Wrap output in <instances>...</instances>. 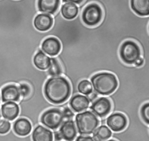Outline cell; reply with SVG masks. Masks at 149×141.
I'll return each mask as SVG.
<instances>
[{
    "label": "cell",
    "instance_id": "6da1fadb",
    "mask_svg": "<svg viewBox=\"0 0 149 141\" xmlns=\"http://www.w3.org/2000/svg\"><path fill=\"white\" fill-rule=\"evenodd\" d=\"M71 92L72 86L69 81L62 75L49 77L43 87L44 97L54 104L65 102L70 97Z\"/></svg>",
    "mask_w": 149,
    "mask_h": 141
},
{
    "label": "cell",
    "instance_id": "7a4b0ae2",
    "mask_svg": "<svg viewBox=\"0 0 149 141\" xmlns=\"http://www.w3.org/2000/svg\"><path fill=\"white\" fill-rule=\"evenodd\" d=\"M93 90L98 95H109L113 93L118 87L116 75L110 72L101 71L90 77Z\"/></svg>",
    "mask_w": 149,
    "mask_h": 141
},
{
    "label": "cell",
    "instance_id": "3957f363",
    "mask_svg": "<svg viewBox=\"0 0 149 141\" xmlns=\"http://www.w3.org/2000/svg\"><path fill=\"white\" fill-rule=\"evenodd\" d=\"M75 122L76 129L79 134L88 135L95 131L100 122L94 113L90 111H86L76 115Z\"/></svg>",
    "mask_w": 149,
    "mask_h": 141
},
{
    "label": "cell",
    "instance_id": "277c9868",
    "mask_svg": "<svg viewBox=\"0 0 149 141\" xmlns=\"http://www.w3.org/2000/svg\"><path fill=\"white\" fill-rule=\"evenodd\" d=\"M120 60L129 66L134 64L141 57V50L139 44L134 40H126L122 43L119 49Z\"/></svg>",
    "mask_w": 149,
    "mask_h": 141
},
{
    "label": "cell",
    "instance_id": "5b68a950",
    "mask_svg": "<svg viewBox=\"0 0 149 141\" xmlns=\"http://www.w3.org/2000/svg\"><path fill=\"white\" fill-rule=\"evenodd\" d=\"M103 18V11L100 4L96 2L87 3L81 12V19L88 27H95L98 25Z\"/></svg>",
    "mask_w": 149,
    "mask_h": 141
},
{
    "label": "cell",
    "instance_id": "8992f818",
    "mask_svg": "<svg viewBox=\"0 0 149 141\" xmlns=\"http://www.w3.org/2000/svg\"><path fill=\"white\" fill-rule=\"evenodd\" d=\"M64 116L62 112L56 108L45 111L41 116V122L45 127L51 129L58 128L62 123Z\"/></svg>",
    "mask_w": 149,
    "mask_h": 141
},
{
    "label": "cell",
    "instance_id": "52a82bcc",
    "mask_svg": "<svg viewBox=\"0 0 149 141\" xmlns=\"http://www.w3.org/2000/svg\"><path fill=\"white\" fill-rule=\"evenodd\" d=\"M62 48L60 40L54 36H48L44 39L40 46L41 50L49 57H55L61 52Z\"/></svg>",
    "mask_w": 149,
    "mask_h": 141
},
{
    "label": "cell",
    "instance_id": "ba28073f",
    "mask_svg": "<svg viewBox=\"0 0 149 141\" xmlns=\"http://www.w3.org/2000/svg\"><path fill=\"white\" fill-rule=\"evenodd\" d=\"M112 107L111 101L107 97L97 98L92 102L90 109L96 116L104 117L111 111Z\"/></svg>",
    "mask_w": 149,
    "mask_h": 141
},
{
    "label": "cell",
    "instance_id": "9c48e42d",
    "mask_svg": "<svg viewBox=\"0 0 149 141\" xmlns=\"http://www.w3.org/2000/svg\"><path fill=\"white\" fill-rule=\"evenodd\" d=\"M1 101L2 103L8 102H19L20 94L18 86L14 84H9L1 89Z\"/></svg>",
    "mask_w": 149,
    "mask_h": 141
},
{
    "label": "cell",
    "instance_id": "30bf717a",
    "mask_svg": "<svg viewBox=\"0 0 149 141\" xmlns=\"http://www.w3.org/2000/svg\"><path fill=\"white\" fill-rule=\"evenodd\" d=\"M54 24V18L52 15L38 13L33 19V25L35 29L41 32L49 30Z\"/></svg>",
    "mask_w": 149,
    "mask_h": 141
},
{
    "label": "cell",
    "instance_id": "8fae6325",
    "mask_svg": "<svg viewBox=\"0 0 149 141\" xmlns=\"http://www.w3.org/2000/svg\"><path fill=\"white\" fill-rule=\"evenodd\" d=\"M106 123L108 127L112 131L119 132L126 128L127 122L123 114L116 112L109 115L107 119Z\"/></svg>",
    "mask_w": 149,
    "mask_h": 141
},
{
    "label": "cell",
    "instance_id": "7c38bea8",
    "mask_svg": "<svg viewBox=\"0 0 149 141\" xmlns=\"http://www.w3.org/2000/svg\"><path fill=\"white\" fill-rule=\"evenodd\" d=\"M61 0H37V8L39 13L54 15L60 9Z\"/></svg>",
    "mask_w": 149,
    "mask_h": 141
},
{
    "label": "cell",
    "instance_id": "4fadbf2b",
    "mask_svg": "<svg viewBox=\"0 0 149 141\" xmlns=\"http://www.w3.org/2000/svg\"><path fill=\"white\" fill-rule=\"evenodd\" d=\"M0 110L3 118L9 121H14L19 116L20 112L19 106L15 102L3 103L1 105Z\"/></svg>",
    "mask_w": 149,
    "mask_h": 141
},
{
    "label": "cell",
    "instance_id": "5bb4252c",
    "mask_svg": "<svg viewBox=\"0 0 149 141\" xmlns=\"http://www.w3.org/2000/svg\"><path fill=\"white\" fill-rule=\"evenodd\" d=\"M12 129L14 133L20 137L29 135L32 129L30 121L25 118H19L13 123Z\"/></svg>",
    "mask_w": 149,
    "mask_h": 141
},
{
    "label": "cell",
    "instance_id": "9a60e30c",
    "mask_svg": "<svg viewBox=\"0 0 149 141\" xmlns=\"http://www.w3.org/2000/svg\"><path fill=\"white\" fill-rule=\"evenodd\" d=\"M59 132L62 139L66 141H72L77 135V129L72 120H67L61 125Z\"/></svg>",
    "mask_w": 149,
    "mask_h": 141
},
{
    "label": "cell",
    "instance_id": "2e32d148",
    "mask_svg": "<svg viewBox=\"0 0 149 141\" xmlns=\"http://www.w3.org/2000/svg\"><path fill=\"white\" fill-rule=\"evenodd\" d=\"M90 105L87 97L84 95L76 94L73 96L69 101V105L74 112H80L87 109Z\"/></svg>",
    "mask_w": 149,
    "mask_h": 141
},
{
    "label": "cell",
    "instance_id": "e0dca14e",
    "mask_svg": "<svg viewBox=\"0 0 149 141\" xmlns=\"http://www.w3.org/2000/svg\"><path fill=\"white\" fill-rule=\"evenodd\" d=\"M130 6L137 15L149 16V0H130Z\"/></svg>",
    "mask_w": 149,
    "mask_h": 141
},
{
    "label": "cell",
    "instance_id": "ac0fdd59",
    "mask_svg": "<svg viewBox=\"0 0 149 141\" xmlns=\"http://www.w3.org/2000/svg\"><path fill=\"white\" fill-rule=\"evenodd\" d=\"M80 6L72 3H63L60 6L61 16L66 20H72L77 17L79 14Z\"/></svg>",
    "mask_w": 149,
    "mask_h": 141
},
{
    "label": "cell",
    "instance_id": "d6986e66",
    "mask_svg": "<svg viewBox=\"0 0 149 141\" xmlns=\"http://www.w3.org/2000/svg\"><path fill=\"white\" fill-rule=\"evenodd\" d=\"M34 66L39 70H47L51 64V58L44 53L41 49L38 50L33 58Z\"/></svg>",
    "mask_w": 149,
    "mask_h": 141
},
{
    "label": "cell",
    "instance_id": "ffe728a7",
    "mask_svg": "<svg viewBox=\"0 0 149 141\" xmlns=\"http://www.w3.org/2000/svg\"><path fill=\"white\" fill-rule=\"evenodd\" d=\"M33 141H53L52 132L41 125L37 126L32 132Z\"/></svg>",
    "mask_w": 149,
    "mask_h": 141
},
{
    "label": "cell",
    "instance_id": "44dd1931",
    "mask_svg": "<svg viewBox=\"0 0 149 141\" xmlns=\"http://www.w3.org/2000/svg\"><path fill=\"white\" fill-rule=\"evenodd\" d=\"M50 58L51 64L49 68L47 70L49 77L62 75L63 74V68L61 63L56 56L50 57Z\"/></svg>",
    "mask_w": 149,
    "mask_h": 141
},
{
    "label": "cell",
    "instance_id": "7402d4cb",
    "mask_svg": "<svg viewBox=\"0 0 149 141\" xmlns=\"http://www.w3.org/2000/svg\"><path fill=\"white\" fill-rule=\"evenodd\" d=\"M93 133V138L95 141H105L112 135L111 130L105 125H101L97 127Z\"/></svg>",
    "mask_w": 149,
    "mask_h": 141
},
{
    "label": "cell",
    "instance_id": "603a6c76",
    "mask_svg": "<svg viewBox=\"0 0 149 141\" xmlns=\"http://www.w3.org/2000/svg\"><path fill=\"white\" fill-rule=\"evenodd\" d=\"M77 91L80 94L87 95L93 91L91 82L87 79L80 80L77 85Z\"/></svg>",
    "mask_w": 149,
    "mask_h": 141
},
{
    "label": "cell",
    "instance_id": "cb8c5ba5",
    "mask_svg": "<svg viewBox=\"0 0 149 141\" xmlns=\"http://www.w3.org/2000/svg\"><path fill=\"white\" fill-rule=\"evenodd\" d=\"M20 97L22 98H27L31 92L30 86L26 83H20L18 85Z\"/></svg>",
    "mask_w": 149,
    "mask_h": 141
},
{
    "label": "cell",
    "instance_id": "d4e9b609",
    "mask_svg": "<svg viewBox=\"0 0 149 141\" xmlns=\"http://www.w3.org/2000/svg\"><path fill=\"white\" fill-rule=\"evenodd\" d=\"M11 129L10 122L5 119H0V135L6 134Z\"/></svg>",
    "mask_w": 149,
    "mask_h": 141
},
{
    "label": "cell",
    "instance_id": "484cf974",
    "mask_svg": "<svg viewBox=\"0 0 149 141\" xmlns=\"http://www.w3.org/2000/svg\"><path fill=\"white\" fill-rule=\"evenodd\" d=\"M141 115L143 120L147 123H149V103L144 104L141 108Z\"/></svg>",
    "mask_w": 149,
    "mask_h": 141
},
{
    "label": "cell",
    "instance_id": "4316f807",
    "mask_svg": "<svg viewBox=\"0 0 149 141\" xmlns=\"http://www.w3.org/2000/svg\"><path fill=\"white\" fill-rule=\"evenodd\" d=\"M62 114H63L64 118H66L67 119H70L73 116V112L68 107H66L63 109V110L62 111Z\"/></svg>",
    "mask_w": 149,
    "mask_h": 141
},
{
    "label": "cell",
    "instance_id": "83f0119b",
    "mask_svg": "<svg viewBox=\"0 0 149 141\" xmlns=\"http://www.w3.org/2000/svg\"><path fill=\"white\" fill-rule=\"evenodd\" d=\"M76 141H95V140L93 138V137L81 135L76 138Z\"/></svg>",
    "mask_w": 149,
    "mask_h": 141
},
{
    "label": "cell",
    "instance_id": "f1b7e54d",
    "mask_svg": "<svg viewBox=\"0 0 149 141\" xmlns=\"http://www.w3.org/2000/svg\"><path fill=\"white\" fill-rule=\"evenodd\" d=\"M86 0H61V3H72L77 5H80L83 4Z\"/></svg>",
    "mask_w": 149,
    "mask_h": 141
},
{
    "label": "cell",
    "instance_id": "f546056e",
    "mask_svg": "<svg viewBox=\"0 0 149 141\" xmlns=\"http://www.w3.org/2000/svg\"><path fill=\"white\" fill-rule=\"evenodd\" d=\"M87 98L88 99L90 102H93L94 101H95L97 98H98V94L94 92V91H93L91 93H90L89 94H88L87 96Z\"/></svg>",
    "mask_w": 149,
    "mask_h": 141
},
{
    "label": "cell",
    "instance_id": "4dcf8cb0",
    "mask_svg": "<svg viewBox=\"0 0 149 141\" xmlns=\"http://www.w3.org/2000/svg\"><path fill=\"white\" fill-rule=\"evenodd\" d=\"M149 60H145L142 57H141L138 60L136 61V62L134 64V66L137 67H141L142 66H143L145 63V62L146 61H148Z\"/></svg>",
    "mask_w": 149,
    "mask_h": 141
},
{
    "label": "cell",
    "instance_id": "1f68e13d",
    "mask_svg": "<svg viewBox=\"0 0 149 141\" xmlns=\"http://www.w3.org/2000/svg\"><path fill=\"white\" fill-rule=\"evenodd\" d=\"M54 137H55V139L56 141H59V140H61L62 139L60 133L59 132V131L55 132V133H54Z\"/></svg>",
    "mask_w": 149,
    "mask_h": 141
},
{
    "label": "cell",
    "instance_id": "d6a6232c",
    "mask_svg": "<svg viewBox=\"0 0 149 141\" xmlns=\"http://www.w3.org/2000/svg\"><path fill=\"white\" fill-rule=\"evenodd\" d=\"M107 141H116V140H112V139H111V140H107Z\"/></svg>",
    "mask_w": 149,
    "mask_h": 141
},
{
    "label": "cell",
    "instance_id": "836d02e7",
    "mask_svg": "<svg viewBox=\"0 0 149 141\" xmlns=\"http://www.w3.org/2000/svg\"><path fill=\"white\" fill-rule=\"evenodd\" d=\"M1 110H0V119H1Z\"/></svg>",
    "mask_w": 149,
    "mask_h": 141
},
{
    "label": "cell",
    "instance_id": "e575fe53",
    "mask_svg": "<svg viewBox=\"0 0 149 141\" xmlns=\"http://www.w3.org/2000/svg\"><path fill=\"white\" fill-rule=\"evenodd\" d=\"M1 94H0V104H1Z\"/></svg>",
    "mask_w": 149,
    "mask_h": 141
}]
</instances>
